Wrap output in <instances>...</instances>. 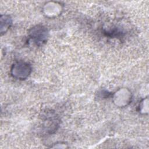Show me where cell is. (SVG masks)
I'll return each instance as SVG.
<instances>
[{
  "label": "cell",
  "mask_w": 149,
  "mask_h": 149,
  "mask_svg": "<svg viewBox=\"0 0 149 149\" xmlns=\"http://www.w3.org/2000/svg\"><path fill=\"white\" fill-rule=\"evenodd\" d=\"M31 72V65L22 61L14 63L11 68V75L18 80H25Z\"/></svg>",
  "instance_id": "1"
},
{
  "label": "cell",
  "mask_w": 149,
  "mask_h": 149,
  "mask_svg": "<svg viewBox=\"0 0 149 149\" xmlns=\"http://www.w3.org/2000/svg\"><path fill=\"white\" fill-rule=\"evenodd\" d=\"M30 38L37 45H42L48 37L47 29L41 25H37L31 29L29 33Z\"/></svg>",
  "instance_id": "2"
},
{
  "label": "cell",
  "mask_w": 149,
  "mask_h": 149,
  "mask_svg": "<svg viewBox=\"0 0 149 149\" xmlns=\"http://www.w3.org/2000/svg\"><path fill=\"white\" fill-rule=\"evenodd\" d=\"M12 24V19L9 15L1 16V33L2 34L6 32Z\"/></svg>",
  "instance_id": "3"
}]
</instances>
